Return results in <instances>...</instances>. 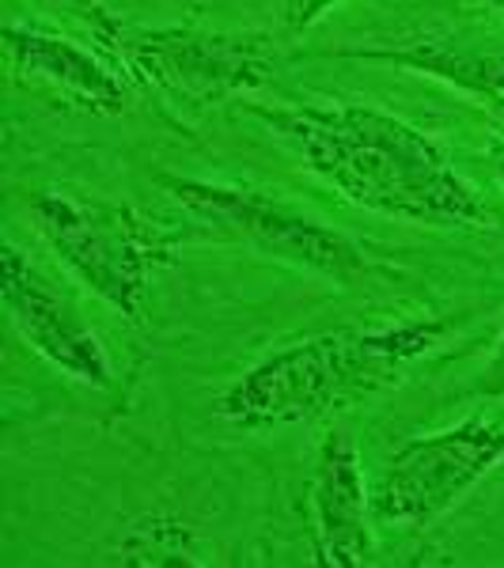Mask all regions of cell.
<instances>
[{"label":"cell","mask_w":504,"mask_h":568,"mask_svg":"<svg viewBox=\"0 0 504 568\" xmlns=\"http://www.w3.org/2000/svg\"><path fill=\"white\" fill-rule=\"evenodd\" d=\"M337 58L353 61H383L421 77L444 80V84L471 91L478 99L504 95V45H485L471 39H414L406 45H350L337 50Z\"/></svg>","instance_id":"cell-10"},{"label":"cell","mask_w":504,"mask_h":568,"mask_svg":"<svg viewBox=\"0 0 504 568\" xmlns=\"http://www.w3.org/2000/svg\"><path fill=\"white\" fill-rule=\"evenodd\" d=\"M471 4H478V8H493V12H504V0H471Z\"/></svg>","instance_id":"cell-15"},{"label":"cell","mask_w":504,"mask_h":568,"mask_svg":"<svg viewBox=\"0 0 504 568\" xmlns=\"http://www.w3.org/2000/svg\"><path fill=\"white\" fill-rule=\"evenodd\" d=\"M501 463L504 420L466 417L452 428L402 444L375 481L372 511L380 524L410 530L433 527Z\"/></svg>","instance_id":"cell-5"},{"label":"cell","mask_w":504,"mask_h":568,"mask_svg":"<svg viewBox=\"0 0 504 568\" xmlns=\"http://www.w3.org/2000/svg\"><path fill=\"white\" fill-rule=\"evenodd\" d=\"M334 4L342 0H281V20L289 31H308L311 23H319Z\"/></svg>","instance_id":"cell-12"},{"label":"cell","mask_w":504,"mask_h":568,"mask_svg":"<svg viewBox=\"0 0 504 568\" xmlns=\"http://www.w3.org/2000/svg\"><path fill=\"white\" fill-rule=\"evenodd\" d=\"M447 323L410 318L395 326L334 329L251 364L220 394V417L240 428L319 420L395 387L402 372L444 342Z\"/></svg>","instance_id":"cell-2"},{"label":"cell","mask_w":504,"mask_h":568,"mask_svg":"<svg viewBox=\"0 0 504 568\" xmlns=\"http://www.w3.org/2000/svg\"><path fill=\"white\" fill-rule=\"evenodd\" d=\"M474 390H478L482 398H504V326H501L497 342H493V356L485 361V368L478 372Z\"/></svg>","instance_id":"cell-13"},{"label":"cell","mask_w":504,"mask_h":568,"mask_svg":"<svg viewBox=\"0 0 504 568\" xmlns=\"http://www.w3.org/2000/svg\"><path fill=\"white\" fill-rule=\"evenodd\" d=\"M31 216L50 251L69 265L91 296L141 323L149 307V281L160 254L155 235L130 209L95 205L69 194L31 197Z\"/></svg>","instance_id":"cell-3"},{"label":"cell","mask_w":504,"mask_h":568,"mask_svg":"<svg viewBox=\"0 0 504 568\" xmlns=\"http://www.w3.org/2000/svg\"><path fill=\"white\" fill-rule=\"evenodd\" d=\"M160 182L190 216H198L224 240L246 243L270 258L342 284H353L361 273H369L364 251L353 240H345L342 232L319 224L315 216L300 213L285 201L262 194V190L171 175Z\"/></svg>","instance_id":"cell-4"},{"label":"cell","mask_w":504,"mask_h":568,"mask_svg":"<svg viewBox=\"0 0 504 568\" xmlns=\"http://www.w3.org/2000/svg\"><path fill=\"white\" fill-rule=\"evenodd\" d=\"M490 160H493V175H497V182L504 186V144H501V141L490 149Z\"/></svg>","instance_id":"cell-14"},{"label":"cell","mask_w":504,"mask_h":568,"mask_svg":"<svg viewBox=\"0 0 504 568\" xmlns=\"http://www.w3.org/2000/svg\"><path fill=\"white\" fill-rule=\"evenodd\" d=\"M118 561L125 565H205V549L182 519L152 516L137 519L118 546Z\"/></svg>","instance_id":"cell-11"},{"label":"cell","mask_w":504,"mask_h":568,"mask_svg":"<svg viewBox=\"0 0 504 568\" xmlns=\"http://www.w3.org/2000/svg\"><path fill=\"white\" fill-rule=\"evenodd\" d=\"M0 296H4L8 323L42 361H50L53 368L84 387L107 390L114 383V368L95 329L16 243H4V254H0Z\"/></svg>","instance_id":"cell-7"},{"label":"cell","mask_w":504,"mask_h":568,"mask_svg":"<svg viewBox=\"0 0 504 568\" xmlns=\"http://www.w3.org/2000/svg\"><path fill=\"white\" fill-rule=\"evenodd\" d=\"M315 511V561L330 568H361L372 561V493L364 485L361 447L345 428H334L319 447L311 478Z\"/></svg>","instance_id":"cell-8"},{"label":"cell","mask_w":504,"mask_h":568,"mask_svg":"<svg viewBox=\"0 0 504 568\" xmlns=\"http://www.w3.org/2000/svg\"><path fill=\"white\" fill-rule=\"evenodd\" d=\"M4 50L12 65L16 84L50 88L53 95L69 99L72 106L91 114H122L125 88L103 61L65 34L50 31L42 23H8Z\"/></svg>","instance_id":"cell-9"},{"label":"cell","mask_w":504,"mask_h":568,"mask_svg":"<svg viewBox=\"0 0 504 568\" xmlns=\"http://www.w3.org/2000/svg\"><path fill=\"white\" fill-rule=\"evenodd\" d=\"M490 106H493V114H497V118H501V122H504V95H497V99H490Z\"/></svg>","instance_id":"cell-16"},{"label":"cell","mask_w":504,"mask_h":568,"mask_svg":"<svg viewBox=\"0 0 504 568\" xmlns=\"http://www.w3.org/2000/svg\"><path fill=\"white\" fill-rule=\"evenodd\" d=\"M300 163L350 205L429 227H493L478 190L444 144L406 118L375 106H254Z\"/></svg>","instance_id":"cell-1"},{"label":"cell","mask_w":504,"mask_h":568,"mask_svg":"<svg viewBox=\"0 0 504 568\" xmlns=\"http://www.w3.org/2000/svg\"><path fill=\"white\" fill-rule=\"evenodd\" d=\"M125 65L152 91L179 106H213L246 95L273 77L270 39L201 27H155L133 31L122 45Z\"/></svg>","instance_id":"cell-6"}]
</instances>
